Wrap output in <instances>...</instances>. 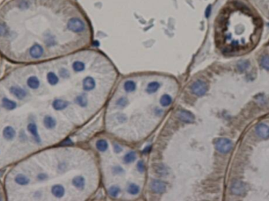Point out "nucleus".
Wrapping results in <instances>:
<instances>
[{
    "label": "nucleus",
    "mask_w": 269,
    "mask_h": 201,
    "mask_svg": "<svg viewBox=\"0 0 269 201\" xmlns=\"http://www.w3.org/2000/svg\"><path fill=\"white\" fill-rule=\"evenodd\" d=\"M215 148L217 150L218 152H220V153L223 154H226L228 153L232 150L233 148V143L231 140H230L229 139L227 138H220L215 141Z\"/></svg>",
    "instance_id": "f257e3e1"
},
{
    "label": "nucleus",
    "mask_w": 269,
    "mask_h": 201,
    "mask_svg": "<svg viewBox=\"0 0 269 201\" xmlns=\"http://www.w3.org/2000/svg\"><path fill=\"white\" fill-rule=\"evenodd\" d=\"M208 90V86L204 81L201 80H197L193 83L191 85V91L197 96H202L206 93Z\"/></svg>",
    "instance_id": "f03ea898"
},
{
    "label": "nucleus",
    "mask_w": 269,
    "mask_h": 201,
    "mask_svg": "<svg viewBox=\"0 0 269 201\" xmlns=\"http://www.w3.org/2000/svg\"><path fill=\"white\" fill-rule=\"evenodd\" d=\"M67 27L70 30L74 32V33H81L85 28V23L80 19H78L77 17H73L70 20H69Z\"/></svg>",
    "instance_id": "7ed1b4c3"
},
{
    "label": "nucleus",
    "mask_w": 269,
    "mask_h": 201,
    "mask_svg": "<svg viewBox=\"0 0 269 201\" xmlns=\"http://www.w3.org/2000/svg\"><path fill=\"white\" fill-rule=\"evenodd\" d=\"M150 188L154 193L162 194L166 191L167 186L165 182L160 180H152L150 183Z\"/></svg>",
    "instance_id": "20e7f679"
},
{
    "label": "nucleus",
    "mask_w": 269,
    "mask_h": 201,
    "mask_svg": "<svg viewBox=\"0 0 269 201\" xmlns=\"http://www.w3.org/2000/svg\"><path fill=\"white\" fill-rule=\"evenodd\" d=\"M178 117L181 121L186 123H192L194 122L195 117L190 111L185 110H181L178 113Z\"/></svg>",
    "instance_id": "39448f33"
},
{
    "label": "nucleus",
    "mask_w": 269,
    "mask_h": 201,
    "mask_svg": "<svg viewBox=\"0 0 269 201\" xmlns=\"http://www.w3.org/2000/svg\"><path fill=\"white\" fill-rule=\"evenodd\" d=\"M246 185L243 182L241 181H235V182L232 185L231 192L233 194L236 195V196H241L246 192Z\"/></svg>",
    "instance_id": "423d86ee"
},
{
    "label": "nucleus",
    "mask_w": 269,
    "mask_h": 201,
    "mask_svg": "<svg viewBox=\"0 0 269 201\" xmlns=\"http://www.w3.org/2000/svg\"><path fill=\"white\" fill-rule=\"evenodd\" d=\"M256 134L260 138L267 139L269 137V126L266 124L260 123L256 127Z\"/></svg>",
    "instance_id": "0eeeda50"
},
{
    "label": "nucleus",
    "mask_w": 269,
    "mask_h": 201,
    "mask_svg": "<svg viewBox=\"0 0 269 201\" xmlns=\"http://www.w3.org/2000/svg\"><path fill=\"white\" fill-rule=\"evenodd\" d=\"M96 87V81L93 77H86L83 80V89L85 91H91L95 89Z\"/></svg>",
    "instance_id": "6e6552de"
},
{
    "label": "nucleus",
    "mask_w": 269,
    "mask_h": 201,
    "mask_svg": "<svg viewBox=\"0 0 269 201\" xmlns=\"http://www.w3.org/2000/svg\"><path fill=\"white\" fill-rule=\"evenodd\" d=\"M9 91L18 99H23L26 96V91L23 89L20 88V87L13 86L10 88Z\"/></svg>",
    "instance_id": "1a4fd4ad"
},
{
    "label": "nucleus",
    "mask_w": 269,
    "mask_h": 201,
    "mask_svg": "<svg viewBox=\"0 0 269 201\" xmlns=\"http://www.w3.org/2000/svg\"><path fill=\"white\" fill-rule=\"evenodd\" d=\"M44 54V49L40 45L35 44L30 48V54L31 56L34 59L40 58Z\"/></svg>",
    "instance_id": "9d476101"
},
{
    "label": "nucleus",
    "mask_w": 269,
    "mask_h": 201,
    "mask_svg": "<svg viewBox=\"0 0 269 201\" xmlns=\"http://www.w3.org/2000/svg\"><path fill=\"white\" fill-rule=\"evenodd\" d=\"M72 184L78 189L82 190L85 188V178L81 176H77L75 178H73V179L72 180Z\"/></svg>",
    "instance_id": "9b49d317"
},
{
    "label": "nucleus",
    "mask_w": 269,
    "mask_h": 201,
    "mask_svg": "<svg viewBox=\"0 0 269 201\" xmlns=\"http://www.w3.org/2000/svg\"><path fill=\"white\" fill-rule=\"evenodd\" d=\"M68 105L69 103L67 101H65L63 100V99H55V100L53 102V103H52L53 107H54V110H64L65 108L67 107V106Z\"/></svg>",
    "instance_id": "f8f14e48"
},
{
    "label": "nucleus",
    "mask_w": 269,
    "mask_h": 201,
    "mask_svg": "<svg viewBox=\"0 0 269 201\" xmlns=\"http://www.w3.org/2000/svg\"><path fill=\"white\" fill-rule=\"evenodd\" d=\"M51 192L54 197L60 198V197H63L65 194V189L61 185H54L51 188Z\"/></svg>",
    "instance_id": "ddd939ff"
},
{
    "label": "nucleus",
    "mask_w": 269,
    "mask_h": 201,
    "mask_svg": "<svg viewBox=\"0 0 269 201\" xmlns=\"http://www.w3.org/2000/svg\"><path fill=\"white\" fill-rule=\"evenodd\" d=\"M161 84L157 81L150 82L146 88V91L149 94H154L158 91L159 89L160 88Z\"/></svg>",
    "instance_id": "4468645a"
},
{
    "label": "nucleus",
    "mask_w": 269,
    "mask_h": 201,
    "mask_svg": "<svg viewBox=\"0 0 269 201\" xmlns=\"http://www.w3.org/2000/svg\"><path fill=\"white\" fill-rule=\"evenodd\" d=\"M44 125L47 129H51L56 126V121L54 120V118L47 115V116H45L44 119Z\"/></svg>",
    "instance_id": "2eb2a0df"
},
{
    "label": "nucleus",
    "mask_w": 269,
    "mask_h": 201,
    "mask_svg": "<svg viewBox=\"0 0 269 201\" xmlns=\"http://www.w3.org/2000/svg\"><path fill=\"white\" fill-rule=\"evenodd\" d=\"M15 135H16V132L14 129V128H12V127L7 126L3 129V136L7 140H10L12 139H14Z\"/></svg>",
    "instance_id": "dca6fc26"
},
{
    "label": "nucleus",
    "mask_w": 269,
    "mask_h": 201,
    "mask_svg": "<svg viewBox=\"0 0 269 201\" xmlns=\"http://www.w3.org/2000/svg\"><path fill=\"white\" fill-rule=\"evenodd\" d=\"M28 132L35 137L36 140L37 142H40V138L39 134H38L37 127H36V125L35 123H30V124L28 125Z\"/></svg>",
    "instance_id": "f3484780"
},
{
    "label": "nucleus",
    "mask_w": 269,
    "mask_h": 201,
    "mask_svg": "<svg viewBox=\"0 0 269 201\" xmlns=\"http://www.w3.org/2000/svg\"><path fill=\"white\" fill-rule=\"evenodd\" d=\"M2 106L7 110H14L17 107V103L13 100H10L8 98L2 99Z\"/></svg>",
    "instance_id": "a211bd4d"
},
{
    "label": "nucleus",
    "mask_w": 269,
    "mask_h": 201,
    "mask_svg": "<svg viewBox=\"0 0 269 201\" xmlns=\"http://www.w3.org/2000/svg\"><path fill=\"white\" fill-rule=\"evenodd\" d=\"M27 84H28V87L33 89H36L39 88L40 86V81L38 79L37 77L35 76L30 77L27 81Z\"/></svg>",
    "instance_id": "6ab92c4d"
},
{
    "label": "nucleus",
    "mask_w": 269,
    "mask_h": 201,
    "mask_svg": "<svg viewBox=\"0 0 269 201\" xmlns=\"http://www.w3.org/2000/svg\"><path fill=\"white\" fill-rule=\"evenodd\" d=\"M160 102V104L162 107H169L172 103V98L170 97V96L167 95V94H164V95L161 96Z\"/></svg>",
    "instance_id": "aec40b11"
},
{
    "label": "nucleus",
    "mask_w": 269,
    "mask_h": 201,
    "mask_svg": "<svg viewBox=\"0 0 269 201\" xmlns=\"http://www.w3.org/2000/svg\"><path fill=\"white\" fill-rule=\"evenodd\" d=\"M14 180H15L16 183H17V184H19V185H26L29 183V179H28V178H27L25 175H24L22 173H19V174H17Z\"/></svg>",
    "instance_id": "412c9836"
},
{
    "label": "nucleus",
    "mask_w": 269,
    "mask_h": 201,
    "mask_svg": "<svg viewBox=\"0 0 269 201\" xmlns=\"http://www.w3.org/2000/svg\"><path fill=\"white\" fill-rule=\"evenodd\" d=\"M96 145L97 149L101 152H106L107 150V148H108V144H107V142L106 140H103V139L97 140Z\"/></svg>",
    "instance_id": "4be33fe9"
},
{
    "label": "nucleus",
    "mask_w": 269,
    "mask_h": 201,
    "mask_svg": "<svg viewBox=\"0 0 269 201\" xmlns=\"http://www.w3.org/2000/svg\"><path fill=\"white\" fill-rule=\"evenodd\" d=\"M135 159H136V153L134 152H130L125 155L123 158V162L124 163L129 164L133 163Z\"/></svg>",
    "instance_id": "5701e85b"
},
{
    "label": "nucleus",
    "mask_w": 269,
    "mask_h": 201,
    "mask_svg": "<svg viewBox=\"0 0 269 201\" xmlns=\"http://www.w3.org/2000/svg\"><path fill=\"white\" fill-rule=\"evenodd\" d=\"M47 78L48 83H49L50 84H51V85H55V84H58V82H59V77H57L56 74L53 72L48 73H47Z\"/></svg>",
    "instance_id": "b1692460"
},
{
    "label": "nucleus",
    "mask_w": 269,
    "mask_h": 201,
    "mask_svg": "<svg viewBox=\"0 0 269 201\" xmlns=\"http://www.w3.org/2000/svg\"><path fill=\"white\" fill-rule=\"evenodd\" d=\"M76 103L81 107H85L88 105V99L85 95H80L76 98Z\"/></svg>",
    "instance_id": "393cba45"
},
{
    "label": "nucleus",
    "mask_w": 269,
    "mask_h": 201,
    "mask_svg": "<svg viewBox=\"0 0 269 201\" xmlns=\"http://www.w3.org/2000/svg\"><path fill=\"white\" fill-rule=\"evenodd\" d=\"M124 89L127 92H133L136 89V83L133 81H127L124 84Z\"/></svg>",
    "instance_id": "a878e982"
},
{
    "label": "nucleus",
    "mask_w": 269,
    "mask_h": 201,
    "mask_svg": "<svg viewBox=\"0 0 269 201\" xmlns=\"http://www.w3.org/2000/svg\"><path fill=\"white\" fill-rule=\"evenodd\" d=\"M127 192L130 193V195L133 196H136L140 192V187L138 185H137L136 184H130L127 188Z\"/></svg>",
    "instance_id": "bb28decb"
},
{
    "label": "nucleus",
    "mask_w": 269,
    "mask_h": 201,
    "mask_svg": "<svg viewBox=\"0 0 269 201\" xmlns=\"http://www.w3.org/2000/svg\"><path fill=\"white\" fill-rule=\"evenodd\" d=\"M85 69V64L81 61H76L73 63V70L75 72H81Z\"/></svg>",
    "instance_id": "cd10ccee"
},
{
    "label": "nucleus",
    "mask_w": 269,
    "mask_h": 201,
    "mask_svg": "<svg viewBox=\"0 0 269 201\" xmlns=\"http://www.w3.org/2000/svg\"><path fill=\"white\" fill-rule=\"evenodd\" d=\"M120 193V189L118 186H111L109 189V194L111 195L112 197H117L118 196V194Z\"/></svg>",
    "instance_id": "c85d7f7f"
},
{
    "label": "nucleus",
    "mask_w": 269,
    "mask_h": 201,
    "mask_svg": "<svg viewBox=\"0 0 269 201\" xmlns=\"http://www.w3.org/2000/svg\"><path fill=\"white\" fill-rule=\"evenodd\" d=\"M260 64L264 69L269 70V56L268 55H265L262 57V59L260 60Z\"/></svg>",
    "instance_id": "c756f323"
},
{
    "label": "nucleus",
    "mask_w": 269,
    "mask_h": 201,
    "mask_svg": "<svg viewBox=\"0 0 269 201\" xmlns=\"http://www.w3.org/2000/svg\"><path fill=\"white\" fill-rule=\"evenodd\" d=\"M249 66V63L247 61H241L239 62L238 64V69L239 70H240L241 72H244L245 70H246Z\"/></svg>",
    "instance_id": "7c9ffc66"
},
{
    "label": "nucleus",
    "mask_w": 269,
    "mask_h": 201,
    "mask_svg": "<svg viewBox=\"0 0 269 201\" xmlns=\"http://www.w3.org/2000/svg\"><path fill=\"white\" fill-rule=\"evenodd\" d=\"M128 104V100L127 99L125 98V97H121L118 99L117 101V105L118 107H126Z\"/></svg>",
    "instance_id": "2f4dec72"
},
{
    "label": "nucleus",
    "mask_w": 269,
    "mask_h": 201,
    "mask_svg": "<svg viewBox=\"0 0 269 201\" xmlns=\"http://www.w3.org/2000/svg\"><path fill=\"white\" fill-rule=\"evenodd\" d=\"M156 173H159L160 175H167V168L163 165H160L158 168H156Z\"/></svg>",
    "instance_id": "473e14b6"
},
{
    "label": "nucleus",
    "mask_w": 269,
    "mask_h": 201,
    "mask_svg": "<svg viewBox=\"0 0 269 201\" xmlns=\"http://www.w3.org/2000/svg\"><path fill=\"white\" fill-rule=\"evenodd\" d=\"M59 75L61 76L62 77H63V78H67V77H70V73L66 69H61V70H59Z\"/></svg>",
    "instance_id": "72a5a7b5"
},
{
    "label": "nucleus",
    "mask_w": 269,
    "mask_h": 201,
    "mask_svg": "<svg viewBox=\"0 0 269 201\" xmlns=\"http://www.w3.org/2000/svg\"><path fill=\"white\" fill-rule=\"evenodd\" d=\"M137 168L140 173H143V172L144 171V170H145L144 162L141 161V160L138 162V163H137Z\"/></svg>",
    "instance_id": "f704fd0d"
},
{
    "label": "nucleus",
    "mask_w": 269,
    "mask_h": 201,
    "mask_svg": "<svg viewBox=\"0 0 269 201\" xmlns=\"http://www.w3.org/2000/svg\"><path fill=\"white\" fill-rule=\"evenodd\" d=\"M257 99V103H259L260 104H266L267 103V100H266V98H265V96H258L256 97Z\"/></svg>",
    "instance_id": "c9c22d12"
},
{
    "label": "nucleus",
    "mask_w": 269,
    "mask_h": 201,
    "mask_svg": "<svg viewBox=\"0 0 269 201\" xmlns=\"http://www.w3.org/2000/svg\"><path fill=\"white\" fill-rule=\"evenodd\" d=\"M112 171H113L114 174H120V173H122L123 172V169L121 166H116L115 167H113Z\"/></svg>",
    "instance_id": "e433bc0d"
},
{
    "label": "nucleus",
    "mask_w": 269,
    "mask_h": 201,
    "mask_svg": "<svg viewBox=\"0 0 269 201\" xmlns=\"http://www.w3.org/2000/svg\"><path fill=\"white\" fill-rule=\"evenodd\" d=\"M7 33V28L3 25H0V36H4Z\"/></svg>",
    "instance_id": "4c0bfd02"
},
{
    "label": "nucleus",
    "mask_w": 269,
    "mask_h": 201,
    "mask_svg": "<svg viewBox=\"0 0 269 201\" xmlns=\"http://www.w3.org/2000/svg\"><path fill=\"white\" fill-rule=\"evenodd\" d=\"M114 150H115V152L116 153H120V152L123 151V148H122L119 145L115 144L114 145Z\"/></svg>",
    "instance_id": "58836bf2"
},
{
    "label": "nucleus",
    "mask_w": 269,
    "mask_h": 201,
    "mask_svg": "<svg viewBox=\"0 0 269 201\" xmlns=\"http://www.w3.org/2000/svg\"><path fill=\"white\" fill-rule=\"evenodd\" d=\"M37 178L40 181H44L47 178V176L46 175L45 173H40V174L37 176Z\"/></svg>",
    "instance_id": "ea45409f"
},
{
    "label": "nucleus",
    "mask_w": 269,
    "mask_h": 201,
    "mask_svg": "<svg viewBox=\"0 0 269 201\" xmlns=\"http://www.w3.org/2000/svg\"><path fill=\"white\" fill-rule=\"evenodd\" d=\"M118 120L120 121V122H124L125 121H126V117H125V115H118Z\"/></svg>",
    "instance_id": "a19ab883"
},
{
    "label": "nucleus",
    "mask_w": 269,
    "mask_h": 201,
    "mask_svg": "<svg viewBox=\"0 0 269 201\" xmlns=\"http://www.w3.org/2000/svg\"><path fill=\"white\" fill-rule=\"evenodd\" d=\"M150 148H151V147H150V146H149V148H148V147H147L146 148H145V150L144 151V153H147L148 152H149V150H150Z\"/></svg>",
    "instance_id": "79ce46f5"
}]
</instances>
